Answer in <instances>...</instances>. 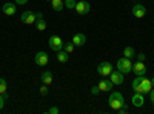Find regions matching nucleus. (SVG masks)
<instances>
[{
    "label": "nucleus",
    "mask_w": 154,
    "mask_h": 114,
    "mask_svg": "<svg viewBox=\"0 0 154 114\" xmlns=\"http://www.w3.org/2000/svg\"><path fill=\"white\" fill-rule=\"evenodd\" d=\"M131 102H133V105H134V106H137V108L143 106V103H145V100H143V94H142V93H136V94L133 96V99H131Z\"/></svg>",
    "instance_id": "obj_15"
},
{
    "label": "nucleus",
    "mask_w": 154,
    "mask_h": 114,
    "mask_svg": "<svg viewBox=\"0 0 154 114\" xmlns=\"http://www.w3.org/2000/svg\"><path fill=\"white\" fill-rule=\"evenodd\" d=\"M136 56V51H134V48L133 46H126L123 49V57H128V59H131Z\"/></svg>",
    "instance_id": "obj_19"
},
{
    "label": "nucleus",
    "mask_w": 154,
    "mask_h": 114,
    "mask_svg": "<svg viewBox=\"0 0 154 114\" xmlns=\"http://www.w3.org/2000/svg\"><path fill=\"white\" fill-rule=\"evenodd\" d=\"M16 3H17V5H26L28 0H16Z\"/></svg>",
    "instance_id": "obj_30"
},
{
    "label": "nucleus",
    "mask_w": 154,
    "mask_h": 114,
    "mask_svg": "<svg viewBox=\"0 0 154 114\" xmlns=\"http://www.w3.org/2000/svg\"><path fill=\"white\" fill-rule=\"evenodd\" d=\"M117 69L123 74H128V72H131L133 71V63L131 60L128 59V57H122L117 60Z\"/></svg>",
    "instance_id": "obj_2"
},
{
    "label": "nucleus",
    "mask_w": 154,
    "mask_h": 114,
    "mask_svg": "<svg viewBox=\"0 0 154 114\" xmlns=\"http://www.w3.org/2000/svg\"><path fill=\"white\" fill-rule=\"evenodd\" d=\"M108 103H109V106H111L114 111H117V109H119V108L125 103L122 93H119V91H114V93H111V94H109V99H108Z\"/></svg>",
    "instance_id": "obj_1"
},
{
    "label": "nucleus",
    "mask_w": 154,
    "mask_h": 114,
    "mask_svg": "<svg viewBox=\"0 0 154 114\" xmlns=\"http://www.w3.org/2000/svg\"><path fill=\"white\" fill-rule=\"evenodd\" d=\"M48 112H51V114H57V112H59V108H57V106H53V108H49V109H48Z\"/></svg>",
    "instance_id": "obj_28"
},
{
    "label": "nucleus",
    "mask_w": 154,
    "mask_h": 114,
    "mask_svg": "<svg viewBox=\"0 0 154 114\" xmlns=\"http://www.w3.org/2000/svg\"><path fill=\"white\" fill-rule=\"evenodd\" d=\"M71 42L74 43V46H83L85 42H86V35L82 34V32H77V34L72 37V40H71Z\"/></svg>",
    "instance_id": "obj_12"
},
{
    "label": "nucleus",
    "mask_w": 154,
    "mask_h": 114,
    "mask_svg": "<svg viewBox=\"0 0 154 114\" xmlns=\"http://www.w3.org/2000/svg\"><path fill=\"white\" fill-rule=\"evenodd\" d=\"M99 93H100L99 86H93V88H91V94H93V96H97Z\"/></svg>",
    "instance_id": "obj_26"
},
{
    "label": "nucleus",
    "mask_w": 154,
    "mask_h": 114,
    "mask_svg": "<svg viewBox=\"0 0 154 114\" xmlns=\"http://www.w3.org/2000/svg\"><path fill=\"white\" fill-rule=\"evenodd\" d=\"M151 83H152V86H154V77H152V79H151Z\"/></svg>",
    "instance_id": "obj_32"
},
{
    "label": "nucleus",
    "mask_w": 154,
    "mask_h": 114,
    "mask_svg": "<svg viewBox=\"0 0 154 114\" xmlns=\"http://www.w3.org/2000/svg\"><path fill=\"white\" fill-rule=\"evenodd\" d=\"M22 22L23 23H26V25H31V23H34L35 22V12H32V11H25L23 14H22Z\"/></svg>",
    "instance_id": "obj_10"
},
{
    "label": "nucleus",
    "mask_w": 154,
    "mask_h": 114,
    "mask_svg": "<svg viewBox=\"0 0 154 114\" xmlns=\"http://www.w3.org/2000/svg\"><path fill=\"white\" fill-rule=\"evenodd\" d=\"M49 48L51 49H53V51H60V49H63V45H65V43H63V40L60 39V37L59 35H51L49 37Z\"/></svg>",
    "instance_id": "obj_4"
},
{
    "label": "nucleus",
    "mask_w": 154,
    "mask_h": 114,
    "mask_svg": "<svg viewBox=\"0 0 154 114\" xmlns=\"http://www.w3.org/2000/svg\"><path fill=\"white\" fill-rule=\"evenodd\" d=\"M151 88H152V83L149 79L143 77L142 75V82H140V86H139V93H142V94H146L151 91Z\"/></svg>",
    "instance_id": "obj_7"
},
{
    "label": "nucleus",
    "mask_w": 154,
    "mask_h": 114,
    "mask_svg": "<svg viewBox=\"0 0 154 114\" xmlns=\"http://www.w3.org/2000/svg\"><path fill=\"white\" fill-rule=\"evenodd\" d=\"M57 60H59L60 63H66V62H68V53L63 51V49L57 51Z\"/></svg>",
    "instance_id": "obj_18"
},
{
    "label": "nucleus",
    "mask_w": 154,
    "mask_h": 114,
    "mask_svg": "<svg viewBox=\"0 0 154 114\" xmlns=\"http://www.w3.org/2000/svg\"><path fill=\"white\" fill-rule=\"evenodd\" d=\"M40 94H42V96H46V94H48V85L43 83V85L40 86Z\"/></svg>",
    "instance_id": "obj_25"
},
{
    "label": "nucleus",
    "mask_w": 154,
    "mask_h": 114,
    "mask_svg": "<svg viewBox=\"0 0 154 114\" xmlns=\"http://www.w3.org/2000/svg\"><path fill=\"white\" fill-rule=\"evenodd\" d=\"M99 90L103 93V91H111L112 90V86H114V83L111 82V80H106V79H102L100 82H99Z\"/></svg>",
    "instance_id": "obj_13"
},
{
    "label": "nucleus",
    "mask_w": 154,
    "mask_h": 114,
    "mask_svg": "<svg viewBox=\"0 0 154 114\" xmlns=\"http://www.w3.org/2000/svg\"><path fill=\"white\" fill-rule=\"evenodd\" d=\"M133 72L136 74V75H145V72H146V66H145V63L143 62H136L134 65H133Z\"/></svg>",
    "instance_id": "obj_11"
},
{
    "label": "nucleus",
    "mask_w": 154,
    "mask_h": 114,
    "mask_svg": "<svg viewBox=\"0 0 154 114\" xmlns=\"http://www.w3.org/2000/svg\"><path fill=\"white\" fill-rule=\"evenodd\" d=\"M74 9L77 11L79 16H86V14H89V11H91V5H89V2H86V0H82V2L75 3Z\"/></svg>",
    "instance_id": "obj_3"
},
{
    "label": "nucleus",
    "mask_w": 154,
    "mask_h": 114,
    "mask_svg": "<svg viewBox=\"0 0 154 114\" xmlns=\"http://www.w3.org/2000/svg\"><path fill=\"white\" fill-rule=\"evenodd\" d=\"M3 12L6 16H14L16 14V11H17V6H16V3H11V2H8V3H5L3 5Z\"/></svg>",
    "instance_id": "obj_14"
},
{
    "label": "nucleus",
    "mask_w": 154,
    "mask_h": 114,
    "mask_svg": "<svg viewBox=\"0 0 154 114\" xmlns=\"http://www.w3.org/2000/svg\"><path fill=\"white\" fill-rule=\"evenodd\" d=\"M117 112H119V114H126V112H128V106H126V103H123V105L117 109Z\"/></svg>",
    "instance_id": "obj_24"
},
{
    "label": "nucleus",
    "mask_w": 154,
    "mask_h": 114,
    "mask_svg": "<svg viewBox=\"0 0 154 114\" xmlns=\"http://www.w3.org/2000/svg\"><path fill=\"white\" fill-rule=\"evenodd\" d=\"M48 2H51V0H48Z\"/></svg>",
    "instance_id": "obj_33"
},
{
    "label": "nucleus",
    "mask_w": 154,
    "mask_h": 114,
    "mask_svg": "<svg viewBox=\"0 0 154 114\" xmlns=\"http://www.w3.org/2000/svg\"><path fill=\"white\" fill-rule=\"evenodd\" d=\"M37 22V29L38 31H45L46 29V22L43 20V19H38V20H35Z\"/></svg>",
    "instance_id": "obj_20"
},
{
    "label": "nucleus",
    "mask_w": 154,
    "mask_h": 114,
    "mask_svg": "<svg viewBox=\"0 0 154 114\" xmlns=\"http://www.w3.org/2000/svg\"><path fill=\"white\" fill-rule=\"evenodd\" d=\"M6 88H8L6 79H3V77H0V94H3V93L6 91Z\"/></svg>",
    "instance_id": "obj_21"
},
{
    "label": "nucleus",
    "mask_w": 154,
    "mask_h": 114,
    "mask_svg": "<svg viewBox=\"0 0 154 114\" xmlns=\"http://www.w3.org/2000/svg\"><path fill=\"white\" fill-rule=\"evenodd\" d=\"M3 105H5V97L3 94H0V109H3Z\"/></svg>",
    "instance_id": "obj_29"
},
{
    "label": "nucleus",
    "mask_w": 154,
    "mask_h": 114,
    "mask_svg": "<svg viewBox=\"0 0 154 114\" xmlns=\"http://www.w3.org/2000/svg\"><path fill=\"white\" fill-rule=\"evenodd\" d=\"M145 14H146V8H145L142 3H136V5L133 6V16H134V17L142 19V17H145Z\"/></svg>",
    "instance_id": "obj_8"
},
{
    "label": "nucleus",
    "mask_w": 154,
    "mask_h": 114,
    "mask_svg": "<svg viewBox=\"0 0 154 114\" xmlns=\"http://www.w3.org/2000/svg\"><path fill=\"white\" fill-rule=\"evenodd\" d=\"M112 71H114V66L111 65L109 62H102L100 65L97 66V72L102 75V77H105V75H109Z\"/></svg>",
    "instance_id": "obj_5"
},
{
    "label": "nucleus",
    "mask_w": 154,
    "mask_h": 114,
    "mask_svg": "<svg viewBox=\"0 0 154 114\" xmlns=\"http://www.w3.org/2000/svg\"><path fill=\"white\" fill-rule=\"evenodd\" d=\"M40 79H42V82L45 85H53V72H51V71H45Z\"/></svg>",
    "instance_id": "obj_16"
},
{
    "label": "nucleus",
    "mask_w": 154,
    "mask_h": 114,
    "mask_svg": "<svg viewBox=\"0 0 154 114\" xmlns=\"http://www.w3.org/2000/svg\"><path fill=\"white\" fill-rule=\"evenodd\" d=\"M136 56H137V60H139V62H145V54L139 53V54H136Z\"/></svg>",
    "instance_id": "obj_27"
},
{
    "label": "nucleus",
    "mask_w": 154,
    "mask_h": 114,
    "mask_svg": "<svg viewBox=\"0 0 154 114\" xmlns=\"http://www.w3.org/2000/svg\"><path fill=\"white\" fill-rule=\"evenodd\" d=\"M51 6H53L54 11H62L65 8V2L63 0H51Z\"/></svg>",
    "instance_id": "obj_17"
},
{
    "label": "nucleus",
    "mask_w": 154,
    "mask_h": 114,
    "mask_svg": "<svg viewBox=\"0 0 154 114\" xmlns=\"http://www.w3.org/2000/svg\"><path fill=\"white\" fill-rule=\"evenodd\" d=\"M34 62L37 63L38 66H45V65H48V62H49L48 54H46L45 51H38V53L35 54V57H34Z\"/></svg>",
    "instance_id": "obj_6"
},
{
    "label": "nucleus",
    "mask_w": 154,
    "mask_h": 114,
    "mask_svg": "<svg viewBox=\"0 0 154 114\" xmlns=\"http://www.w3.org/2000/svg\"><path fill=\"white\" fill-rule=\"evenodd\" d=\"M75 0H65V6L68 8V9H74L75 8Z\"/></svg>",
    "instance_id": "obj_23"
},
{
    "label": "nucleus",
    "mask_w": 154,
    "mask_h": 114,
    "mask_svg": "<svg viewBox=\"0 0 154 114\" xmlns=\"http://www.w3.org/2000/svg\"><path fill=\"white\" fill-rule=\"evenodd\" d=\"M63 48H65V51H66L68 54H71V53L74 51V43H72V42H68V43L63 45Z\"/></svg>",
    "instance_id": "obj_22"
},
{
    "label": "nucleus",
    "mask_w": 154,
    "mask_h": 114,
    "mask_svg": "<svg viewBox=\"0 0 154 114\" xmlns=\"http://www.w3.org/2000/svg\"><path fill=\"white\" fill-rule=\"evenodd\" d=\"M123 72H120L119 69L117 71H112L111 74H109V80L114 83V85H122L123 83Z\"/></svg>",
    "instance_id": "obj_9"
},
{
    "label": "nucleus",
    "mask_w": 154,
    "mask_h": 114,
    "mask_svg": "<svg viewBox=\"0 0 154 114\" xmlns=\"http://www.w3.org/2000/svg\"><path fill=\"white\" fill-rule=\"evenodd\" d=\"M149 97H151V102L154 103V88H151V91H149Z\"/></svg>",
    "instance_id": "obj_31"
}]
</instances>
